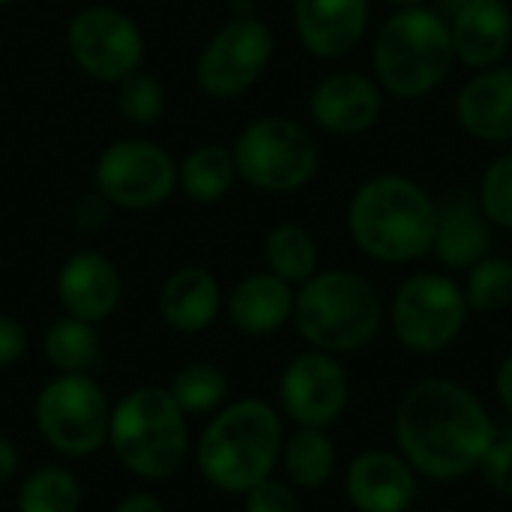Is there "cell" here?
<instances>
[{
	"instance_id": "6da1fadb",
	"label": "cell",
	"mask_w": 512,
	"mask_h": 512,
	"mask_svg": "<svg viewBox=\"0 0 512 512\" xmlns=\"http://www.w3.org/2000/svg\"><path fill=\"white\" fill-rule=\"evenodd\" d=\"M393 438L405 462L432 483L477 474L498 438L489 405L456 378H420L396 402Z\"/></svg>"
},
{
	"instance_id": "7a4b0ae2",
	"label": "cell",
	"mask_w": 512,
	"mask_h": 512,
	"mask_svg": "<svg viewBox=\"0 0 512 512\" xmlns=\"http://www.w3.org/2000/svg\"><path fill=\"white\" fill-rule=\"evenodd\" d=\"M285 444V417L276 405L246 396L225 402L207 417L192 444L195 465L207 486L225 495H246L279 468Z\"/></svg>"
},
{
	"instance_id": "3957f363",
	"label": "cell",
	"mask_w": 512,
	"mask_h": 512,
	"mask_svg": "<svg viewBox=\"0 0 512 512\" xmlns=\"http://www.w3.org/2000/svg\"><path fill=\"white\" fill-rule=\"evenodd\" d=\"M435 195L405 174H375L348 201V234L378 264H414L432 252Z\"/></svg>"
},
{
	"instance_id": "277c9868",
	"label": "cell",
	"mask_w": 512,
	"mask_h": 512,
	"mask_svg": "<svg viewBox=\"0 0 512 512\" xmlns=\"http://www.w3.org/2000/svg\"><path fill=\"white\" fill-rule=\"evenodd\" d=\"M291 321L309 348L345 357L378 339L387 306L366 276L351 270H318L297 288Z\"/></svg>"
},
{
	"instance_id": "5b68a950",
	"label": "cell",
	"mask_w": 512,
	"mask_h": 512,
	"mask_svg": "<svg viewBox=\"0 0 512 512\" xmlns=\"http://www.w3.org/2000/svg\"><path fill=\"white\" fill-rule=\"evenodd\" d=\"M108 450L120 468L144 483L171 480L192 456L189 417L177 408L168 387H135L111 408Z\"/></svg>"
},
{
	"instance_id": "8992f818",
	"label": "cell",
	"mask_w": 512,
	"mask_h": 512,
	"mask_svg": "<svg viewBox=\"0 0 512 512\" xmlns=\"http://www.w3.org/2000/svg\"><path fill=\"white\" fill-rule=\"evenodd\" d=\"M456 63L450 21L429 6H396L372 45L375 81L384 93L414 102L435 93Z\"/></svg>"
},
{
	"instance_id": "52a82bcc",
	"label": "cell",
	"mask_w": 512,
	"mask_h": 512,
	"mask_svg": "<svg viewBox=\"0 0 512 512\" xmlns=\"http://www.w3.org/2000/svg\"><path fill=\"white\" fill-rule=\"evenodd\" d=\"M231 153L237 177L270 195L300 192L321 168V150L312 132L282 114H267L243 126Z\"/></svg>"
},
{
	"instance_id": "ba28073f",
	"label": "cell",
	"mask_w": 512,
	"mask_h": 512,
	"mask_svg": "<svg viewBox=\"0 0 512 512\" xmlns=\"http://www.w3.org/2000/svg\"><path fill=\"white\" fill-rule=\"evenodd\" d=\"M111 408L96 375H54L33 399V426L57 456L87 459L108 447Z\"/></svg>"
},
{
	"instance_id": "9c48e42d",
	"label": "cell",
	"mask_w": 512,
	"mask_h": 512,
	"mask_svg": "<svg viewBox=\"0 0 512 512\" xmlns=\"http://www.w3.org/2000/svg\"><path fill=\"white\" fill-rule=\"evenodd\" d=\"M468 300L462 285L444 273L408 276L387 309L396 342L414 357L450 351L468 327Z\"/></svg>"
},
{
	"instance_id": "30bf717a",
	"label": "cell",
	"mask_w": 512,
	"mask_h": 512,
	"mask_svg": "<svg viewBox=\"0 0 512 512\" xmlns=\"http://www.w3.org/2000/svg\"><path fill=\"white\" fill-rule=\"evenodd\" d=\"M273 51L276 39L261 15L228 18L198 54V87L210 99H237L264 75Z\"/></svg>"
},
{
	"instance_id": "8fae6325",
	"label": "cell",
	"mask_w": 512,
	"mask_h": 512,
	"mask_svg": "<svg viewBox=\"0 0 512 512\" xmlns=\"http://www.w3.org/2000/svg\"><path fill=\"white\" fill-rule=\"evenodd\" d=\"M93 180L114 207L150 210L174 195L177 162L150 138H120L102 150Z\"/></svg>"
},
{
	"instance_id": "7c38bea8",
	"label": "cell",
	"mask_w": 512,
	"mask_h": 512,
	"mask_svg": "<svg viewBox=\"0 0 512 512\" xmlns=\"http://www.w3.org/2000/svg\"><path fill=\"white\" fill-rule=\"evenodd\" d=\"M72 63L93 81L120 84L144 63V33L114 6H84L66 27Z\"/></svg>"
},
{
	"instance_id": "4fadbf2b",
	"label": "cell",
	"mask_w": 512,
	"mask_h": 512,
	"mask_svg": "<svg viewBox=\"0 0 512 512\" xmlns=\"http://www.w3.org/2000/svg\"><path fill=\"white\" fill-rule=\"evenodd\" d=\"M276 399L279 414L294 426L330 429L351 405V378L339 357L309 348L285 363Z\"/></svg>"
},
{
	"instance_id": "5bb4252c",
	"label": "cell",
	"mask_w": 512,
	"mask_h": 512,
	"mask_svg": "<svg viewBox=\"0 0 512 512\" xmlns=\"http://www.w3.org/2000/svg\"><path fill=\"white\" fill-rule=\"evenodd\" d=\"M345 498L354 512H411L420 495V474L399 450H363L345 468Z\"/></svg>"
},
{
	"instance_id": "9a60e30c",
	"label": "cell",
	"mask_w": 512,
	"mask_h": 512,
	"mask_svg": "<svg viewBox=\"0 0 512 512\" xmlns=\"http://www.w3.org/2000/svg\"><path fill=\"white\" fill-rule=\"evenodd\" d=\"M438 219H435V240L432 252L435 261L447 270H471L477 261L492 255L495 228L486 219L477 192L465 186H453L435 198Z\"/></svg>"
},
{
	"instance_id": "2e32d148",
	"label": "cell",
	"mask_w": 512,
	"mask_h": 512,
	"mask_svg": "<svg viewBox=\"0 0 512 512\" xmlns=\"http://www.w3.org/2000/svg\"><path fill=\"white\" fill-rule=\"evenodd\" d=\"M384 111V90L366 72H330L309 96L312 120L330 135H363Z\"/></svg>"
},
{
	"instance_id": "e0dca14e",
	"label": "cell",
	"mask_w": 512,
	"mask_h": 512,
	"mask_svg": "<svg viewBox=\"0 0 512 512\" xmlns=\"http://www.w3.org/2000/svg\"><path fill=\"white\" fill-rule=\"evenodd\" d=\"M57 303L63 315L81 318L87 324L108 321L123 297V279L111 258L102 252H75L69 255L54 279Z\"/></svg>"
},
{
	"instance_id": "ac0fdd59",
	"label": "cell",
	"mask_w": 512,
	"mask_h": 512,
	"mask_svg": "<svg viewBox=\"0 0 512 512\" xmlns=\"http://www.w3.org/2000/svg\"><path fill=\"white\" fill-rule=\"evenodd\" d=\"M369 18V0H294L297 39L321 60L348 57L366 39Z\"/></svg>"
},
{
	"instance_id": "d6986e66",
	"label": "cell",
	"mask_w": 512,
	"mask_h": 512,
	"mask_svg": "<svg viewBox=\"0 0 512 512\" xmlns=\"http://www.w3.org/2000/svg\"><path fill=\"white\" fill-rule=\"evenodd\" d=\"M447 21L456 63L477 72L501 66L512 45V9L507 0H465Z\"/></svg>"
},
{
	"instance_id": "ffe728a7",
	"label": "cell",
	"mask_w": 512,
	"mask_h": 512,
	"mask_svg": "<svg viewBox=\"0 0 512 512\" xmlns=\"http://www.w3.org/2000/svg\"><path fill=\"white\" fill-rule=\"evenodd\" d=\"M453 114L474 141H512V66H492L471 75L456 93Z\"/></svg>"
},
{
	"instance_id": "44dd1931",
	"label": "cell",
	"mask_w": 512,
	"mask_h": 512,
	"mask_svg": "<svg viewBox=\"0 0 512 512\" xmlns=\"http://www.w3.org/2000/svg\"><path fill=\"white\" fill-rule=\"evenodd\" d=\"M225 297L219 279L207 267H180L174 270L156 294V312L162 324L174 333L195 336L204 333L222 312Z\"/></svg>"
},
{
	"instance_id": "7402d4cb",
	"label": "cell",
	"mask_w": 512,
	"mask_h": 512,
	"mask_svg": "<svg viewBox=\"0 0 512 512\" xmlns=\"http://www.w3.org/2000/svg\"><path fill=\"white\" fill-rule=\"evenodd\" d=\"M294 294L297 288H291L270 270L249 273L225 297V315L237 333L264 339L279 333L294 318Z\"/></svg>"
},
{
	"instance_id": "603a6c76",
	"label": "cell",
	"mask_w": 512,
	"mask_h": 512,
	"mask_svg": "<svg viewBox=\"0 0 512 512\" xmlns=\"http://www.w3.org/2000/svg\"><path fill=\"white\" fill-rule=\"evenodd\" d=\"M279 468L297 492H315L327 486L339 468V450L330 429L297 426L291 435H285Z\"/></svg>"
},
{
	"instance_id": "cb8c5ba5",
	"label": "cell",
	"mask_w": 512,
	"mask_h": 512,
	"mask_svg": "<svg viewBox=\"0 0 512 512\" xmlns=\"http://www.w3.org/2000/svg\"><path fill=\"white\" fill-rule=\"evenodd\" d=\"M42 357L54 375H93L102 366V339L96 324L72 315L54 318L42 333Z\"/></svg>"
},
{
	"instance_id": "d4e9b609",
	"label": "cell",
	"mask_w": 512,
	"mask_h": 512,
	"mask_svg": "<svg viewBox=\"0 0 512 512\" xmlns=\"http://www.w3.org/2000/svg\"><path fill=\"white\" fill-rule=\"evenodd\" d=\"M264 264L273 276L288 282L291 288H300L321 270V249L309 228L297 222H279L264 234L261 243Z\"/></svg>"
},
{
	"instance_id": "484cf974",
	"label": "cell",
	"mask_w": 512,
	"mask_h": 512,
	"mask_svg": "<svg viewBox=\"0 0 512 512\" xmlns=\"http://www.w3.org/2000/svg\"><path fill=\"white\" fill-rule=\"evenodd\" d=\"M237 183V165L231 147L222 144H201L192 153L183 156L177 165V186L186 192V198L198 204H216L222 201Z\"/></svg>"
},
{
	"instance_id": "4316f807",
	"label": "cell",
	"mask_w": 512,
	"mask_h": 512,
	"mask_svg": "<svg viewBox=\"0 0 512 512\" xmlns=\"http://www.w3.org/2000/svg\"><path fill=\"white\" fill-rule=\"evenodd\" d=\"M84 489L66 465H39L24 474L15 492V512H81Z\"/></svg>"
},
{
	"instance_id": "83f0119b",
	"label": "cell",
	"mask_w": 512,
	"mask_h": 512,
	"mask_svg": "<svg viewBox=\"0 0 512 512\" xmlns=\"http://www.w3.org/2000/svg\"><path fill=\"white\" fill-rule=\"evenodd\" d=\"M228 375L216 363L192 360L174 372L168 381V393L177 402V408L192 420V417H210L228 402Z\"/></svg>"
},
{
	"instance_id": "f1b7e54d",
	"label": "cell",
	"mask_w": 512,
	"mask_h": 512,
	"mask_svg": "<svg viewBox=\"0 0 512 512\" xmlns=\"http://www.w3.org/2000/svg\"><path fill=\"white\" fill-rule=\"evenodd\" d=\"M462 285L468 309L480 315H498L512 309V261L504 255H486L471 270Z\"/></svg>"
},
{
	"instance_id": "f546056e",
	"label": "cell",
	"mask_w": 512,
	"mask_h": 512,
	"mask_svg": "<svg viewBox=\"0 0 512 512\" xmlns=\"http://www.w3.org/2000/svg\"><path fill=\"white\" fill-rule=\"evenodd\" d=\"M117 108L132 126H153L165 114V87L150 72L138 69L117 84Z\"/></svg>"
},
{
	"instance_id": "4dcf8cb0",
	"label": "cell",
	"mask_w": 512,
	"mask_h": 512,
	"mask_svg": "<svg viewBox=\"0 0 512 512\" xmlns=\"http://www.w3.org/2000/svg\"><path fill=\"white\" fill-rule=\"evenodd\" d=\"M477 201H480L486 219L492 222V228L512 231V153L495 156L483 168L480 186H477Z\"/></svg>"
},
{
	"instance_id": "1f68e13d",
	"label": "cell",
	"mask_w": 512,
	"mask_h": 512,
	"mask_svg": "<svg viewBox=\"0 0 512 512\" xmlns=\"http://www.w3.org/2000/svg\"><path fill=\"white\" fill-rule=\"evenodd\" d=\"M477 474L483 477V483L501 495L512 501V429H501L498 426V438L492 441V447L486 450Z\"/></svg>"
},
{
	"instance_id": "d6a6232c",
	"label": "cell",
	"mask_w": 512,
	"mask_h": 512,
	"mask_svg": "<svg viewBox=\"0 0 512 512\" xmlns=\"http://www.w3.org/2000/svg\"><path fill=\"white\" fill-rule=\"evenodd\" d=\"M243 512H303V507L288 480L267 477L243 495Z\"/></svg>"
},
{
	"instance_id": "836d02e7",
	"label": "cell",
	"mask_w": 512,
	"mask_h": 512,
	"mask_svg": "<svg viewBox=\"0 0 512 512\" xmlns=\"http://www.w3.org/2000/svg\"><path fill=\"white\" fill-rule=\"evenodd\" d=\"M111 213H114V204L99 192V189H90V192H81L72 207H69V222L84 231V234H96L102 231L108 222H111Z\"/></svg>"
},
{
	"instance_id": "e575fe53",
	"label": "cell",
	"mask_w": 512,
	"mask_h": 512,
	"mask_svg": "<svg viewBox=\"0 0 512 512\" xmlns=\"http://www.w3.org/2000/svg\"><path fill=\"white\" fill-rule=\"evenodd\" d=\"M27 354V330L18 318L0 315V372L12 369Z\"/></svg>"
},
{
	"instance_id": "d590c367",
	"label": "cell",
	"mask_w": 512,
	"mask_h": 512,
	"mask_svg": "<svg viewBox=\"0 0 512 512\" xmlns=\"http://www.w3.org/2000/svg\"><path fill=\"white\" fill-rule=\"evenodd\" d=\"M111 512H168V507H165L162 498H156L153 492L138 489V492L123 495V498L114 504V510Z\"/></svg>"
},
{
	"instance_id": "8d00e7d4",
	"label": "cell",
	"mask_w": 512,
	"mask_h": 512,
	"mask_svg": "<svg viewBox=\"0 0 512 512\" xmlns=\"http://www.w3.org/2000/svg\"><path fill=\"white\" fill-rule=\"evenodd\" d=\"M21 468V450L12 438L0 435V486L12 483Z\"/></svg>"
},
{
	"instance_id": "74e56055",
	"label": "cell",
	"mask_w": 512,
	"mask_h": 512,
	"mask_svg": "<svg viewBox=\"0 0 512 512\" xmlns=\"http://www.w3.org/2000/svg\"><path fill=\"white\" fill-rule=\"evenodd\" d=\"M492 387H495V396L501 402V408L512 417V354H507L498 369H495V378H492Z\"/></svg>"
},
{
	"instance_id": "f35d334b",
	"label": "cell",
	"mask_w": 512,
	"mask_h": 512,
	"mask_svg": "<svg viewBox=\"0 0 512 512\" xmlns=\"http://www.w3.org/2000/svg\"><path fill=\"white\" fill-rule=\"evenodd\" d=\"M258 15L252 0H231V18H252Z\"/></svg>"
},
{
	"instance_id": "ab89813d",
	"label": "cell",
	"mask_w": 512,
	"mask_h": 512,
	"mask_svg": "<svg viewBox=\"0 0 512 512\" xmlns=\"http://www.w3.org/2000/svg\"><path fill=\"white\" fill-rule=\"evenodd\" d=\"M390 3H396V6H426L429 0H390Z\"/></svg>"
},
{
	"instance_id": "60d3db41",
	"label": "cell",
	"mask_w": 512,
	"mask_h": 512,
	"mask_svg": "<svg viewBox=\"0 0 512 512\" xmlns=\"http://www.w3.org/2000/svg\"><path fill=\"white\" fill-rule=\"evenodd\" d=\"M12 3H18V0H0V6H12Z\"/></svg>"
}]
</instances>
